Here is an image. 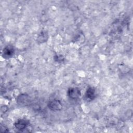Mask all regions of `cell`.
I'll list each match as a JSON object with an SVG mask.
<instances>
[{
    "label": "cell",
    "instance_id": "6da1fadb",
    "mask_svg": "<svg viewBox=\"0 0 133 133\" xmlns=\"http://www.w3.org/2000/svg\"><path fill=\"white\" fill-rule=\"evenodd\" d=\"M49 109L53 111H60L62 108L61 102L57 99H54L49 101L47 104Z\"/></svg>",
    "mask_w": 133,
    "mask_h": 133
},
{
    "label": "cell",
    "instance_id": "7a4b0ae2",
    "mask_svg": "<svg viewBox=\"0 0 133 133\" xmlns=\"http://www.w3.org/2000/svg\"><path fill=\"white\" fill-rule=\"evenodd\" d=\"M81 91L77 87H71L68 90V96L72 99H77L81 96Z\"/></svg>",
    "mask_w": 133,
    "mask_h": 133
},
{
    "label": "cell",
    "instance_id": "3957f363",
    "mask_svg": "<svg viewBox=\"0 0 133 133\" xmlns=\"http://www.w3.org/2000/svg\"><path fill=\"white\" fill-rule=\"evenodd\" d=\"M29 125V122L25 119H19L15 123V127L20 131L25 129Z\"/></svg>",
    "mask_w": 133,
    "mask_h": 133
},
{
    "label": "cell",
    "instance_id": "277c9868",
    "mask_svg": "<svg viewBox=\"0 0 133 133\" xmlns=\"http://www.w3.org/2000/svg\"><path fill=\"white\" fill-rule=\"evenodd\" d=\"M14 54V49L11 46H6L3 50V56L4 58L8 59L10 58Z\"/></svg>",
    "mask_w": 133,
    "mask_h": 133
},
{
    "label": "cell",
    "instance_id": "5b68a950",
    "mask_svg": "<svg viewBox=\"0 0 133 133\" xmlns=\"http://www.w3.org/2000/svg\"><path fill=\"white\" fill-rule=\"evenodd\" d=\"M96 97V90L92 87H89L86 91L85 98L88 101H92Z\"/></svg>",
    "mask_w": 133,
    "mask_h": 133
},
{
    "label": "cell",
    "instance_id": "8992f818",
    "mask_svg": "<svg viewBox=\"0 0 133 133\" xmlns=\"http://www.w3.org/2000/svg\"><path fill=\"white\" fill-rule=\"evenodd\" d=\"M30 98L28 95L25 94H21L18 96L17 98V101L20 104H27L30 102Z\"/></svg>",
    "mask_w": 133,
    "mask_h": 133
},
{
    "label": "cell",
    "instance_id": "52a82bcc",
    "mask_svg": "<svg viewBox=\"0 0 133 133\" xmlns=\"http://www.w3.org/2000/svg\"><path fill=\"white\" fill-rule=\"evenodd\" d=\"M48 38V35L47 33L45 31H42L41 32V33L39 34V35L37 37V41L39 43H43L46 42Z\"/></svg>",
    "mask_w": 133,
    "mask_h": 133
},
{
    "label": "cell",
    "instance_id": "ba28073f",
    "mask_svg": "<svg viewBox=\"0 0 133 133\" xmlns=\"http://www.w3.org/2000/svg\"><path fill=\"white\" fill-rule=\"evenodd\" d=\"M54 58V60L56 62H61L63 61L64 59V58L61 55H55Z\"/></svg>",
    "mask_w": 133,
    "mask_h": 133
}]
</instances>
